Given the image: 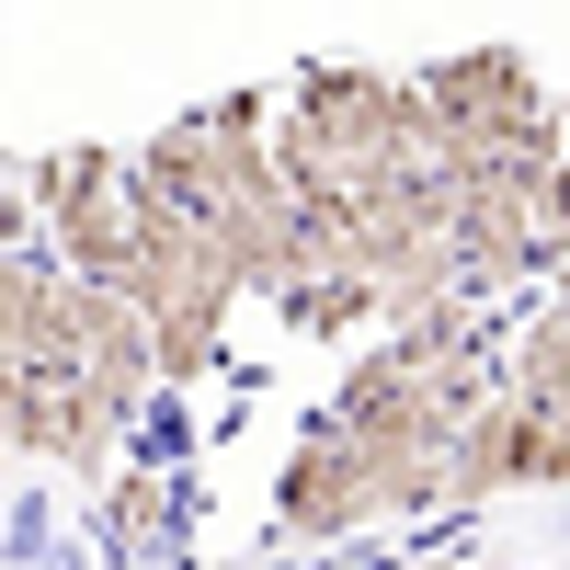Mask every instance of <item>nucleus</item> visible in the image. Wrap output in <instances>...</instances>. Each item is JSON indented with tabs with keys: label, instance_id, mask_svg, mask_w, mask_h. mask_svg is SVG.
<instances>
[{
	"label": "nucleus",
	"instance_id": "6",
	"mask_svg": "<svg viewBox=\"0 0 570 570\" xmlns=\"http://www.w3.org/2000/svg\"><path fill=\"white\" fill-rule=\"evenodd\" d=\"M91 513H104V537H115V559H149V548H171V525H183V491L160 480L149 456H126L104 491H91Z\"/></svg>",
	"mask_w": 570,
	"mask_h": 570
},
{
	"label": "nucleus",
	"instance_id": "2",
	"mask_svg": "<svg viewBox=\"0 0 570 570\" xmlns=\"http://www.w3.org/2000/svg\"><path fill=\"white\" fill-rule=\"evenodd\" d=\"M559 480H570V389L559 400L491 389L445 445V513H480V502H513V491H559Z\"/></svg>",
	"mask_w": 570,
	"mask_h": 570
},
{
	"label": "nucleus",
	"instance_id": "1",
	"mask_svg": "<svg viewBox=\"0 0 570 570\" xmlns=\"http://www.w3.org/2000/svg\"><path fill=\"white\" fill-rule=\"evenodd\" d=\"M23 206H35V252L58 263L69 285L126 274V149H46L23 160Z\"/></svg>",
	"mask_w": 570,
	"mask_h": 570
},
{
	"label": "nucleus",
	"instance_id": "3",
	"mask_svg": "<svg viewBox=\"0 0 570 570\" xmlns=\"http://www.w3.org/2000/svg\"><path fill=\"white\" fill-rule=\"evenodd\" d=\"M12 456L58 468V480H80V491H104L115 468L137 456V422H126L115 400H91L80 376H23V400H12Z\"/></svg>",
	"mask_w": 570,
	"mask_h": 570
},
{
	"label": "nucleus",
	"instance_id": "7",
	"mask_svg": "<svg viewBox=\"0 0 570 570\" xmlns=\"http://www.w3.org/2000/svg\"><path fill=\"white\" fill-rule=\"evenodd\" d=\"M35 252V206H23V183H0V263Z\"/></svg>",
	"mask_w": 570,
	"mask_h": 570
},
{
	"label": "nucleus",
	"instance_id": "5",
	"mask_svg": "<svg viewBox=\"0 0 570 570\" xmlns=\"http://www.w3.org/2000/svg\"><path fill=\"white\" fill-rule=\"evenodd\" d=\"M137 331H149V376H160V400H171V389H206V376L228 365V331H240V285L195 274L183 297L137 308Z\"/></svg>",
	"mask_w": 570,
	"mask_h": 570
},
{
	"label": "nucleus",
	"instance_id": "4",
	"mask_svg": "<svg viewBox=\"0 0 570 570\" xmlns=\"http://www.w3.org/2000/svg\"><path fill=\"white\" fill-rule=\"evenodd\" d=\"M274 525L297 537V548H343V537L376 525V480H365V456L331 434V422H308V434L285 445V468H274Z\"/></svg>",
	"mask_w": 570,
	"mask_h": 570
}]
</instances>
